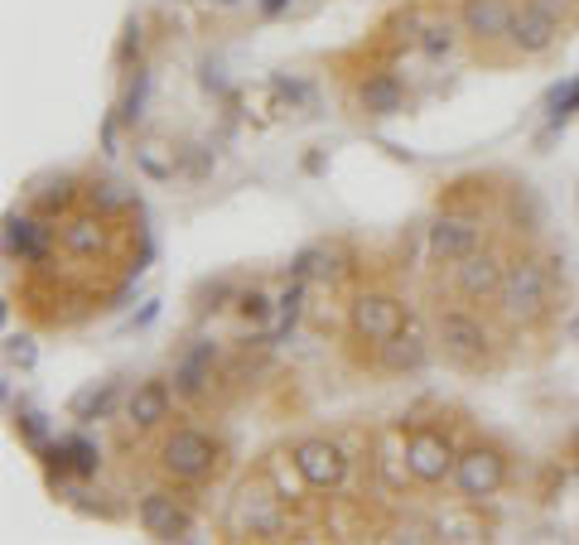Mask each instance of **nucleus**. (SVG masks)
<instances>
[{"mask_svg":"<svg viewBox=\"0 0 579 545\" xmlns=\"http://www.w3.org/2000/svg\"><path fill=\"white\" fill-rule=\"evenodd\" d=\"M237 314H241V319L265 323V319H271V295H265V289H241V295H237Z\"/></svg>","mask_w":579,"mask_h":545,"instance_id":"28","label":"nucleus"},{"mask_svg":"<svg viewBox=\"0 0 579 545\" xmlns=\"http://www.w3.org/2000/svg\"><path fill=\"white\" fill-rule=\"evenodd\" d=\"M5 353H10V362H20V367H30V362H34L30 338H10V348H5Z\"/></svg>","mask_w":579,"mask_h":545,"instance_id":"34","label":"nucleus"},{"mask_svg":"<svg viewBox=\"0 0 579 545\" xmlns=\"http://www.w3.org/2000/svg\"><path fill=\"white\" fill-rule=\"evenodd\" d=\"M550 285H555L550 265L541 257H531V251H522V257L507 261V281H502L498 309L512 323H522V329H541V323L550 319Z\"/></svg>","mask_w":579,"mask_h":545,"instance_id":"1","label":"nucleus"},{"mask_svg":"<svg viewBox=\"0 0 579 545\" xmlns=\"http://www.w3.org/2000/svg\"><path fill=\"white\" fill-rule=\"evenodd\" d=\"M241 522L251 526V536H281V507H275V498L247 492V502H241Z\"/></svg>","mask_w":579,"mask_h":545,"instance_id":"21","label":"nucleus"},{"mask_svg":"<svg viewBox=\"0 0 579 545\" xmlns=\"http://www.w3.org/2000/svg\"><path fill=\"white\" fill-rule=\"evenodd\" d=\"M348 319H353V333L372 348H382L386 338H396L410 323L406 305L396 295H386V289H362V295L353 299V309H348Z\"/></svg>","mask_w":579,"mask_h":545,"instance_id":"6","label":"nucleus"},{"mask_svg":"<svg viewBox=\"0 0 579 545\" xmlns=\"http://www.w3.org/2000/svg\"><path fill=\"white\" fill-rule=\"evenodd\" d=\"M174 396L179 391H169V382H160V377L140 382L136 391L126 396V420L136 430H160L169 420V410H174Z\"/></svg>","mask_w":579,"mask_h":545,"instance_id":"13","label":"nucleus"},{"mask_svg":"<svg viewBox=\"0 0 579 545\" xmlns=\"http://www.w3.org/2000/svg\"><path fill=\"white\" fill-rule=\"evenodd\" d=\"M560 24L565 20H555L541 5L522 0V5H516V20H512V34H507V44H512L522 58H541V54H550V48L560 44Z\"/></svg>","mask_w":579,"mask_h":545,"instance_id":"12","label":"nucleus"},{"mask_svg":"<svg viewBox=\"0 0 579 545\" xmlns=\"http://www.w3.org/2000/svg\"><path fill=\"white\" fill-rule=\"evenodd\" d=\"M58 247L68 251V257L78 261H92L106 251V217L102 213H78V217H64V227H58Z\"/></svg>","mask_w":579,"mask_h":545,"instance_id":"14","label":"nucleus"},{"mask_svg":"<svg viewBox=\"0 0 579 545\" xmlns=\"http://www.w3.org/2000/svg\"><path fill=\"white\" fill-rule=\"evenodd\" d=\"M290 458H295V474L305 478V488H314V492H333V488H343V478H348V454L338 440L309 434V440H299L295 450H290Z\"/></svg>","mask_w":579,"mask_h":545,"instance_id":"7","label":"nucleus"},{"mask_svg":"<svg viewBox=\"0 0 579 545\" xmlns=\"http://www.w3.org/2000/svg\"><path fill=\"white\" fill-rule=\"evenodd\" d=\"M531 5H541V10H546V15H555V20H570L579 0H531Z\"/></svg>","mask_w":579,"mask_h":545,"instance_id":"33","label":"nucleus"},{"mask_svg":"<svg viewBox=\"0 0 579 545\" xmlns=\"http://www.w3.org/2000/svg\"><path fill=\"white\" fill-rule=\"evenodd\" d=\"M425 241H430V257L434 261L454 265V261H464L468 251L483 247V217L478 213H440L430 223Z\"/></svg>","mask_w":579,"mask_h":545,"instance_id":"9","label":"nucleus"},{"mask_svg":"<svg viewBox=\"0 0 579 545\" xmlns=\"http://www.w3.org/2000/svg\"><path fill=\"white\" fill-rule=\"evenodd\" d=\"M285 5H290V0H261V15H281Z\"/></svg>","mask_w":579,"mask_h":545,"instance_id":"35","label":"nucleus"},{"mask_svg":"<svg viewBox=\"0 0 579 545\" xmlns=\"http://www.w3.org/2000/svg\"><path fill=\"white\" fill-rule=\"evenodd\" d=\"M507 217L516 223V232L536 237L541 227H546V203H541V193L531 189V184H516L512 198H507Z\"/></svg>","mask_w":579,"mask_h":545,"instance_id":"19","label":"nucleus"},{"mask_svg":"<svg viewBox=\"0 0 579 545\" xmlns=\"http://www.w3.org/2000/svg\"><path fill=\"white\" fill-rule=\"evenodd\" d=\"M299 299H305V289L299 285H290L281 299H275V309H281V319H275V329H271V343H281V338L295 329V319H299Z\"/></svg>","mask_w":579,"mask_h":545,"instance_id":"26","label":"nucleus"},{"mask_svg":"<svg viewBox=\"0 0 579 545\" xmlns=\"http://www.w3.org/2000/svg\"><path fill=\"white\" fill-rule=\"evenodd\" d=\"M579 112V82H565L560 92H550V121L560 126V121H570Z\"/></svg>","mask_w":579,"mask_h":545,"instance_id":"29","label":"nucleus"},{"mask_svg":"<svg viewBox=\"0 0 579 545\" xmlns=\"http://www.w3.org/2000/svg\"><path fill=\"white\" fill-rule=\"evenodd\" d=\"M82 193H88V203H92V208L102 213V217H116V213H126L130 203H136V198H130V189L116 184V179H92V184L82 189Z\"/></svg>","mask_w":579,"mask_h":545,"instance_id":"22","label":"nucleus"},{"mask_svg":"<svg viewBox=\"0 0 579 545\" xmlns=\"http://www.w3.org/2000/svg\"><path fill=\"white\" fill-rule=\"evenodd\" d=\"M217 5H237V0H217Z\"/></svg>","mask_w":579,"mask_h":545,"instance_id":"37","label":"nucleus"},{"mask_svg":"<svg viewBox=\"0 0 579 545\" xmlns=\"http://www.w3.org/2000/svg\"><path fill=\"white\" fill-rule=\"evenodd\" d=\"M72 203H78V179H68V174H58V179H48L44 189H34V213L39 217H58V213H68Z\"/></svg>","mask_w":579,"mask_h":545,"instance_id":"20","label":"nucleus"},{"mask_svg":"<svg viewBox=\"0 0 579 545\" xmlns=\"http://www.w3.org/2000/svg\"><path fill=\"white\" fill-rule=\"evenodd\" d=\"M160 468L174 482H203L217 468V440L198 425H179L160 444Z\"/></svg>","mask_w":579,"mask_h":545,"instance_id":"3","label":"nucleus"},{"mask_svg":"<svg viewBox=\"0 0 579 545\" xmlns=\"http://www.w3.org/2000/svg\"><path fill=\"white\" fill-rule=\"evenodd\" d=\"M54 454L64 458L72 474H96V464H102L92 444H82V440H58V450H54Z\"/></svg>","mask_w":579,"mask_h":545,"instance_id":"25","label":"nucleus"},{"mask_svg":"<svg viewBox=\"0 0 579 545\" xmlns=\"http://www.w3.org/2000/svg\"><path fill=\"white\" fill-rule=\"evenodd\" d=\"M48 247H54V232H48V227L39 223V213H34V217L10 213L5 217V251L15 261H44Z\"/></svg>","mask_w":579,"mask_h":545,"instance_id":"15","label":"nucleus"},{"mask_svg":"<svg viewBox=\"0 0 579 545\" xmlns=\"http://www.w3.org/2000/svg\"><path fill=\"white\" fill-rule=\"evenodd\" d=\"M164 145H140V169H145V174H150V179H174V160H164Z\"/></svg>","mask_w":579,"mask_h":545,"instance_id":"30","label":"nucleus"},{"mask_svg":"<svg viewBox=\"0 0 579 545\" xmlns=\"http://www.w3.org/2000/svg\"><path fill=\"white\" fill-rule=\"evenodd\" d=\"M112 401H116V382L88 386V391H78V396H72V416H78L82 425H88V420L106 416V410H112Z\"/></svg>","mask_w":579,"mask_h":545,"instance_id":"23","label":"nucleus"},{"mask_svg":"<svg viewBox=\"0 0 579 545\" xmlns=\"http://www.w3.org/2000/svg\"><path fill=\"white\" fill-rule=\"evenodd\" d=\"M454 34H458V30H454L450 20H444V24H430V30L420 34V48H425L430 58H444V54H454V44H458Z\"/></svg>","mask_w":579,"mask_h":545,"instance_id":"27","label":"nucleus"},{"mask_svg":"<svg viewBox=\"0 0 579 545\" xmlns=\"http://www.w3.org/2000/svg\"><path fill=\"white\" fill-rule=\"evenodd\" d=\"M570 338H579V319H575V323H570Z\"/></svg>","mask_w":579,"mask_h":545,"instance_id":"36","label":"nucleus"},{"mask_svg":"<svg viewBox=\"0 0 579 545\" xmlns=\"http://www.w3.org/2000/svg\"><path fill=\"white\" fill-rule=\"evenodd\" d=\"M454 492L464 502H488L507 488V454L498 444H468L458 450V464H454Z\"/></svg>","mask_w":579,"mask_h":545,"instance_id":"4","label":"nucleus"},{"mask_svg":"<svg viewBox=\"0 0 579 545\" xmlns=\"http://www.w3.org/2000/svg\"><path fill=\"white\" fill-rule=\"evenodd\" d=\"M213 357H217V348L213 343H193L184 357L174 362V391L184 396V401H198L203 391H208V382H213Z\"/></svg>","mask_w":579,"mask_h":545,"instance_id":"17","label":"nucleus"},{"mask_svg":"<svg viewBox=\"0 0 579 545\" xmlns=\"http://www.w3.org/2000/svg\"><path fill=\"white\" fill-rule=\"evenodd\" d=\"M406 458H410V478L420 488H440V482L454 478V464H458V450L450 444V434L434 430V425H420L406 434Z\"/></svg>","mask_w":579,"mask_h":545,"instance_id":"5","label":"nucleus"},{"mask_svg":"<svg viewBox=\"0 0 579 545\" xmlns=\"http://www.w3.org/2000/svg\"><path fill=\"white\" fill-rule=\"evenodd\" d=\"M357 102L367 116H401L406 88H401V78H391V72H372V78L357 82Z\"/></svg>","mask_w":579,"mask_h":545,"instance_id":"18","label":"nucleus"},{"mask_svg":"<svg viewBox=\"0 0 579 545\" xmlns=\"http://www.w3.org/2000/svg\"><path fill=\"white\" fill-rule=\"evenodd\" d=\"M512 20H516V0H464L458 5V30L464 39L474 44H502L512 34Z\"/></svg>","mask_w":579,"mask_h":545,"instance_id":"10","label":"nucleus"},{"mask_svg":"<svg viewBox=\"0 0 579 545\" xmlns=\"http://www.w3.org/2000/svg\"><path fill=\"white\" fill-rule=\"evenodd\" d=\"M502 281H507V261L488 247H478V251H468L464 261H454V289L468 305H498Z\"/></svg>","mask_w":579,"mask_h":545,"instance_id":"8","label":"nucleus"},{"mask_svg":"<svg viewBox=\"0 0 579 545\" xmlns=\"http://www.w3.org/2000/svg\"><path fill=\"white\" fill-rule=\"evenodd\" d=\"M15 425H20V434L34 444V450H39V444L48 440V425H44L39 410H24V406H20V410H15Z\"/></svg>","mask_w":579,"mask_h":545,"instance_id":"31","label":"nucleus"},{"mask_svg":"<svg viewBox=\"0 0 579 545\" xmlns=\"http://www.w3.org/2000/svg\"><path fill=\"white\" fill-rule=\"evenodd\" d=\"M434 343H440V353L464 372L492 367V329L474 309H440L434 314Z\"/></svg>","mask_w":579,"mask_h":545,"instance_id":"2","label":"nucleus"},{"mask_svg":"<svg viewBox=\"0 0 579 545\" xmlns=\"http://www.w3.org/2000/svg\"><path fill=\"white\" fill-rule=\"evenodd\" d=\"M136 522H140L145 536H155V541H184L193 531L189 507L179 502L174 492H145L136 502Z\"/></svg>","mask_w":579,"mask_h":545,"instance_id":"11","label":"nucleus"},{"mask_svg":"<svg viewBox=\"0 0 579 545\" xmlns=\"http://www.w3.org/2000/svg\"><path fill=\"white\" fill-rule=\"evenodd\" d=\"M145 92H150V72L136 68V82H130L126 96H121V106H116V121H121V126H130V130L140 126V116H145Z\"/></svg>","mask_w":579,"mask_h":545,"instance_id":"24","label":"nucleus"},{"mask_svg":"<svg viewBox=\"0 0 579 545\" xmlns=\"http://www.w3.org/2000/svg\"><path fill=\"white\" fill-rule=\"evenodd\" d=\"M377 362H382V372H391V377H406V372H420L430 362V343L406 323L401 333L386 338L377 348Z\"/></svg>","mask_w":579,"mask_h":545,"instance_id":"16","label":"nucleus"},{"mask_svg":"<svg viewBox=\"0 0 579 545\" xmlns=\"http://www.w3.org/2000/svg\"><path fill=\"white\" fill-rule=\"evenodd\" d=\"M140 44H145V34H140V24H136V20H130V24H126V34H121V48H116V64H121V68H126V64H130V58H140Z\"/></svg>","mask_w":579,"mask_h":545,"instance_id":"32","label":"nucleus"}]
</instances>
